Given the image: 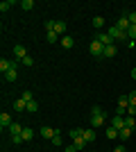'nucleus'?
<instances>
[{"label": "nucleus", "instance_id": "obj_15", "mask_svg": "<svg viewBox=\"0 0 136 152\" xmlns=\"http://www.w3.org/2000/svg\"><path fill=\"white\" fill-rule=\"evenodd\" d=\"M118 134H120V132H118V129H116V127H107V134H104V136H107V139H109V141H113V139H118Z\"/></svg>", "mask_w": 136, "mask_h": 152}, {"label": "nucleus", "instance_id": "obj_22", "mask_svg": "<svg viewBox=\"0 0 136 152\" xmlns=\"http://www.w3.org/2000/svg\"><path fill=\"white\" fill-rule=\"evenodd\" d=\"M9 132H12V136H14V134H20V132H23V127H20L18 123H12V125H9Z\"/></svg>", "mask_w": 136, "mask_h": 152}, {"label": "nucleus", "instance_id": "obj_27", "mask_svg": "<svg viewBox=\"0 0 136 152\" xmlns=\"http://www.w3.org/2000/svg\"><path fill=\"white\" fill-rule=\"evenodd\" d=\"M50 143H52V145H57V148H59V145H61V134L57 132L55 136H52V141H50Z\"/></svg>", "mask_w": 136, "mask_h": 152}, {"label": "nucleus", "instance_id": "obj_1", "mask_svg": "<svg viewBox=\"0 0 136 152\" xmlns=\"http://www.w3.org/2000/svg\"><path fill=\"white\" fill-rule=\"evenodd\" d=\"M102 123H104V111H102V109H100V107L95 104V107L91 109V127L95 129V127H100Z\"/></svg>", "mask_w": 136, "mask_h": 152}, {"label": "nucleus", "instance_id": "obj_29", "mask_svg": "<svg viewBox=\"0 0 136 152\" xmlns=\"http://www.w3.org/2000/svg\"><path fill=\"white\" fill-rule=\"evenodd\" d=\"M45 32H55V20H45Z\"/></svg>", "mask_w": 136, "mask_h": 152}, {"label": "nucleus", "instance_id": "obj_19", "mask_svg": "<svg viewBox=\"0 0 136 152\" xmlns=\"http://www.w3.org/2000/svg\"><path fill=\"white\" fill-rule=\"evenodd\" d=\"M73 145L77 148V150H84V148H86V141H84V136H79V139H73Z\"/></svg>", "mask_w": 136, "mask_h": 152}, {"label": "nucleus", "instance_id": "obj_12", "mask_svg": "<svg viewBox=\"0 0 136 152\" xmlns=\"http://www.w3.org/2000/svg\"><path fill=\"white\" fill-rule=\"evenodd\" d=\"M55 34H64L66 37V23L64 20H55Z\"/></svg>", "mask_w": 136, "mask_h": 152}, {"label": "nucleus", "instance_id": "obj_35", "mask_svg": "<svg viewBox=\"0 0 136 152\" xmlns=\"http://www.w3.org/2000/svg\"><path fill=\"white\" fill-rule=\"evenodd\" d=\"M64 152H77V148H75V145H68V148H64Z\"/></svg>", "mask_w": 136, "mask_h": 152}, {"label": "nucleus", "instance_id": "obj_8", "mask_svg": "<svg viewBox=\"0 0 136 152\" xmlns=\"http://www.w3.org/2000/svg\"><path fill=\"white\" fill-rule=\"evenodd\" d=\"M59 43H61V48L71 50L73 45H75V41H73V37H68V34H66V37H61V41H59Z\"/></svg>", "mask_w": 136, "mask_h": 152}, {"label": "nucleus", "instance_id": "obj_11", "mask_svg": "<svg viewBox=\"0 0 136 152\" xmlns=\"http://www.w3.org/2000/svg\"><path fill=\"white\" fill-rule=\"evenodd\" d=\"M111 127H116L118 132H120V129L125 127V118H123V116H113V123H111Z\"/></svg>", "mask_w": 136, "mask_h": 152}, {"label": "nucleus", "instance_id": "obj_17", "mask_svg": "<svg viewBox=\"0 0 136 152\" xmlns=\"http://www.w3.org/2000/svg\"><path fill=\"white\" fill-rule=\"evenodd\" d=\"M125 127L136 129V116H125Z\"/></svg>", "mask_w": 136, "mask_h": 152}, {"label": "nucleus", "instance_id": "obj_10", "mask_svg": "<svg viewBox=\"0 0 136 152\" xmlns=\"http://www.w3.org/2000/svg\"><path fill=\"white\" fill-rule=\"evenodd\" d=\"M20 136H23V141H32L34 139V129H32V127H23Z\"/></svg>", "mask_w": 136, "mask_h": 152}, {"label": "nucleus", "instance_id": "obj_37", "mask_svg": "<svg viewBox=\"0 0 136 152\" xmlns=\"http://www.w3.org/2000/svg\"><path fill=\"white\" fill-rule=\"evenodd\" d=\"M132 80H136V68H132Z\"/></svg>", "mask_w": 136, "mask_h": 152}, {"label": "nucleus", "instance_id": "obj_24", "mask_svg": "<svg viewBox=\"0 0 136 152\" xmlns=\"http://www.w3.org/2000/svg\"><path fill=\"white\" fill-rule=\"evenodd\" d=\"M68 134H71V139H79V136H84V129H79V127H77V129H71Z\"/></svg>", "mask_w": 136, "mask_h": 152}, {"label": "nucleus", "instance_id": "obj_20", "mask_svg": "<svg viewBox=\"0 0 136 152\" xmlns=\"http://www.w3.org/2000/svg\"><path fill=\"white\" fill-rule=\"evenodd\" d=\"M93 27H95V30H102L104 27V18L102 16H95V18H93Z\"/></svg>", "mask_w": 136, "mask_h": 152}, {"label": "nucleus", "instance_id": "obj_30", "mask_svg": "<svg viewBox=\"0 0 136 152\" xmlns=\"http://www.w3.org/2000/svg\"><path fill=\"white\" fill-rule=\"evenodd\" d=\"M32 7H34V2H32V0H23V9H25V12H30Z\"/></svg>", "mask_w": 136, "mask_h": 152}, {"label": "nucleus", "instance_id": "obj_13", "mask_svg": "<svg viewBox=\"0 0 136 152\" xmlns=\"http://www.w3.org/2000/svg\"><path fill=\"white\" fill-rule=\"evenodd\" d=\"M84 141L86 143H93V141H95V129H93V127L84 129Z\"/></svg>", "mask_w": 136, "mask_h": 152}, {"label": "nucleus", "instance_id": "obj_14", "mask_svg": "<svg viewBox=\"0 0 136 152\" xmlns=\"http://www.w3.org/2000/svg\"><path fill=\"white\" fill-rule=\"evenodd\" d=\"M14 111H27V102L20 98V100H16L14 102Z\"/></svg>", "mask_w": 136, "mask_h": 152}, {"label": "nucleus", "instance_id": "obj_18", "mask_svg": "<svg viewBox=\"0 0 136 152\" xmlns=\"http://www.w3.org/2000/svg\"><path fill=\"white\" fill-rule=\"evenodd\" d=\"M132 132H134V129H129V127H123V129H120V134H118V139L127 141V139L132 136Z\"/></svg>", "mask_w": 136, "mask_h": 152}, {"label": "nucleus", "instance_id": "obj_7", "mask_svg": "<svg viewBox=\"0 0 136 152\" xmlns=\"http://www.w3.org/2000/svg\"><path fill=\"white\" fill-rule=\"evenodd\" d=\"M12 116H9V114H5V111H2V114H0V127H2V129H5V127H7V129H9V125H12Z\"/></svg>", "mask_w": 136, "mask_h": 152}, {"label": "nucleus", "instance_id": "obj_33", "mask_svg": "<svg viewBox=\"0 0 136 152\" xmlns=\"http://www.w3.org/2000/svg\"><path fill=\"white\" fill-rule=\"evenodd\" d=\"M127 18H129V25H136V12H129Z\"/></svg>", "mask_w": 136, "mask_h": 152}, {"label": "nucleus", "instance_id": "obj_23", "mask_svg": "<svg viewBox=\"0 0 136 152\" xmlns=\"http://www.w3.org/2000/svg\"><path fill=\"white\" fill-rule=\"evenodd\" d=\"M45 39H48L50 43H57V41H59V34H55V32H45Z\"/></svg>", "mask_w": 136, "mask_h": 152}, {"label": "nucleus", "instance_id": "obj_38", "mask_svg": "<svg viewBox=\"0 0 136 152\" xmlns=\"http://www.w3.org/2000/svg\"><path fill=\"white\" fill-rule=\"evenodd\" d=\"M134 132H136V129H134Z\"/></svg>", "mask_w": 136, "mask_h": 152}, {"label": "nucleus", "instance_id": "obj_21", "mask_svg": "<svg viewBox=\"0 0 136 152\" xmlns=\"http://www.w3.org/2000/svg\"><path fill=\"white\" fill-rule=\"evenodd\" d=\"M27 111H30V114H36V111H39V102H36V100L27 102Z\"/></svg>", "mask_w": 136, "mask_h": 152}, {"label": "nucleus", "instance_id": "obj_3", "mask_svg": "<svg viewBox=\"0 0 136 152\" xmlns=\"http://www.w3.org/2000/svg\"><path fill=\"white\" fill-rule=\"evenodd\" d=\"M14 57H16V61H23V59L27 57L25 45H14Z\"/></svg>", "mask_w": 136, "mask_h": 152}, {"label": "nucleus", "instance_id": "obj_4", "mask_svg": "<svg viewBox=\"0 0 136 152\" xmlns=\"http://www.w3.org/2000/svg\"><path fill=\"white\" fill-rule=\"evenodd\" d=\"M116 55H118V48H116V43H111V45H104V52H102V57L111 59V57H116Z\"/></svg>", "mask_w": 136, "mask_h": 152}, {"label": "nucleus", "instance_id": "obj_31", "mask_svg": "<svg viewBox=\"0 0 136 152\" xmlns=\"http://www.w3.org/2000/svg\"><path fill=\"white\" fill-rule=\"evenodd\" d=\"M12 143H14V145L23 143V136H20V134H14V136H12Z\"/></svg>", "mask_w": 136, "mask_h": 152}, {"label": "nucleus", "instance_id": "obj_36", "mask_svg": "<svg viewBox=\"0 0 136 152\" xmlns=\"http://www.w3.org/2000/svg\"><path fill=\"white\" fill-rule=\"evenodd\" d=\"M113 152H127V150H125V145H118V148H116Z\"/></svg>", "mask_w": 136, "mask_h": 152}, {"label": "nucleus", "instance_id": "obj_9", "mask_svg": "<svg viewBox=\"0 0 136 152\" xmlns=\"http://www.w3.org/2000/svg\"><path fill=\"white\" fill-rule=\"evenodd\" d=\"M55 129H52V127H41V136H43V139H48V141H52V136H55Z\"/></svg>", "mask_w": 136, "mask_h": 152}, {"label": "nucleus", "instance_id": "obj_26", "mask_svg": "<svg viewBox=\"0 0 136 152\" xmlns=\"http://www.w3.org/2000/svg\"><path fill=\"white\" fill-rule=\"evenodd\" d=\"M127 37H129V41H136V25H132L127 30Z\"/></svg>", "mask_w": 136, "mask_h": 152}, {"label": "nucleus", "instance_id": "obj_34", "mask_svg": "<svg viewBox=\"0 0 136 152\" xmlns=\"http://www.w3.org/2000/svg\"><path fill=\"white\" fill-rule=\"evenodd\" d=\"M129 104H134V107H136V91H132V93H129Z\"/></svg>", "mask_w": 136, "mask_h": 152}, {"label": "nucleus", "instance_id": "obj_16", "mask_svg": "<svg viewBox=\"0 0 136 152\" xmlns=\"http://www.w3.org/2000/svg\"><path fill=\"white\" fill-rule=\"evenodd\" d=\"M5 80H7V82H14V80H18V68H12L9 73H5Z\"/></svg>", "mask_w": 136, "mask_h": 152}, {"label": "nucleus", "instance_id": "obj_32", "mask_svg": "<svg viewBox=\"0 0 136 152\" xmlns=\"http://www.w3.org/2000/svg\"><path fill=\"white\" fill-rule=\"evenodd\" d=\"M20 64H23V66H32V64H34V59L30 57V55H27V57L23 59V61H20Z\"/></svg>", "mask_w": 136, "mask_h": 152}, {"label": "nucleus", "instance_id": "obj_28", "mask_svg": "<svg viewBox=\"0 0 136 152\" xmlns=\"http://www.w3.org/2000/svg\"><path fill=\"white\" fill-rule=\"evenodd\" d=\"M20 98H23V100H25V102H32V100H34L32 91H23V95H20Z\"/></svg>", "mask_w": 136, "mask_h": 152}, {"label": "nucleus", "instance_id": "obj_5", "mask_svg": "<svg viewBox=\"0 0 136 152\" xmlns=\"http://www.w3.org/2000/svg\"><path fill=\"white\" fill-rule=\"evenodd\" d=\"M95 39H97V41H100L102 45H111V43H113V39H111L109 34H107V32H97V34H95Z\"/></svg>", "mask_w": 136, "mask_h": 152}, {"label": "nucleus", "instance_id": "obj_6", "mask_svg": "<svg viewBox=\"0 0 136 152\" xmlns=\"http://www.w3.org/2000/svg\"><path fill=\"white\" fill-rule=\"evenodd\" d=\"M116 27H118V30H120V32H127V30H129V18H127V16H120V18H118V23H116Z\"/></svg>", "mask_w": 136, "mask_h": 152}, {"label": "nucleus", "instance_id": "obj_2", "mask_svg": "<svg viewBox=\"0 0 136 152\" xmlns=\"http://www.w3.org/2000/svg\"><path fill=\"white\" fill-rule=\"evenodd\" d=\"M89 50H91V55H95V57H102V52H104V45L97 41V39H93L91 41V45H89Z\"/></svg>", "mask_w": 136, "mask_h": 152}, {"label": "nucleus", "instance_id": "obj_25", "mask_svg": "<svg viewBox=\"0 0 136 152\" xmlns=\"http://www.w3.org/2000/svg\"><path fill=\"white\" fill-rule=\"evenodd\" d=\"M12 5H14V0H7V2L2 0V2H0V12H7V9H9Z\"/></svg>", "mask_w": 136, "mask_h": 152}]
</instances>
